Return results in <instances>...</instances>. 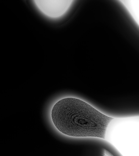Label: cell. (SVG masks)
Instances as JSON below:
<instances>
[{
	"label": "cell",
	"mask_w": 139,
	"mask_h": 156,
	"mask_svg": "<svg viewBox=\"0 0 139 156\" xmlns=\"http://www.w3.org/2000/svg\"><path fill=\"white\" fill-rule=\"evenodd\" d=\"M51 116L56 129L66 136L105 140L108 127L114 118L74 97L65 98L56 102Z\"/></svg>",
	"instance_id": "6da1fadb"
},
{
	"label": "cell",
	"mask_w": 139,
	"mask_h": 156,
	"mask_svg": "<svg viewBox=\"0 0 139 156\" xmlns=\"http://www.w3.org/2000/svg\"><path fill=\"white\" fill-rule=\"evenodd\" d=\"M105 140L123 156H139V116L114 118L107 129Z\"/></svg>",
	"instance_id": "7a4b0ae2"
},
{
	"label": "cell",
	"mask_w": 139,
	"mask_h": 156,
	"mask_svg": "<svg viewBox=\"0 0 139 156\" xmlns=\"http://www.w3.org/2000/svg\"><path fill=\"white\" fill-rule=\"evenodd\" d=\"M72 1H35L39 9L46 16L57 18L63 15L69 9Z\"/></svg>",
	"instance_id": "3957f363"
},
{
	"label": "cell",
	"mask_w": 139,
	"mask_h": 156,
	"mask_svg": "<svg viewBox=\"0 0 139 156\" xmlns=\"http://www.w3.org/2000/svg\"><path fill=\"white\" fill-rule=\"evenodd\" d=\"M121 2L139 25V1H122Z\"/></svg>",
	"instance_id": "277c9868"
},
{
	"label": "cell",
	"mask_w": 139,
	"mask_h": 156,
	"mask_svg": "<svg viewBox=\"0 0 139 156\" xmlns=\"http://www.w3.org/2000/svg\"><path fill=\"white\" fill-rule=\"evenodd\" d=\"M103 156H114L110 152L106 149H104L103 151Z\"/></svg>",
	"instance_id": "5b68a950"
}]
</instances>
